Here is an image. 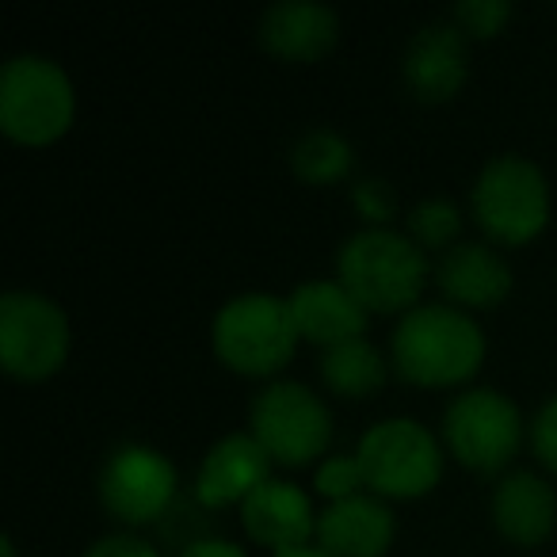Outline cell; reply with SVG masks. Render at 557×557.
I'll list each match as a JSON object with an SVG mask.
<instances>
[{"label":"cell","instance_id":"cell-27","mask_svg":"<svg viewBox=\"0 0 557 557\" xmlns=\"http://www.w3.org/2000/svg\"><path fill=\"white\" fill-rule=\"evenodd\" d=\"M172 557H248V549L233 539H222V534H202L195 542H184Z\"/></svg>","mask_w":557,"mask_h":557},{"label":"cell","instance_id":"cell-21","mask_svg":"<svg viewBox=\"0 0 557 557\" xmlns=\"http://www.w3.org/2000/svg\"><path fill=\"white\" fill-rule=\"evenodd\" d=\"M405 233L417 240L424 252H447L462 237V207L447 195H432L420 199L417 207L405 214Z\"/></svg>","mask_w":557,"mask_h":557},{"label":"cell","instance_id":"cell-3","mask_svg":"<svg viewBox=\"0 0 557 557\" xmlns=\"http://www.w3.org/2000/svg\"><path fill=\"white\" fill-rule=\"evenodd\" d=\"M295 318L290 302L271 290H245L218 306L210 321V348L218 363L237 379L275 382L298 356Z\"/></svg>","mask_w":557,"mask_h":557},{"label":"cell","instance_id":"cell-10","mask_svg":"<svg viewBox=\"0 0 557 557\" xmlns=\"http://www.w3.org/2000/svg\"><path fill=\"white\" fill-rule=\"evenodd\" d=\"M96 493L123 531H146L172 516L180 500V470L164 450L149 443H119L108 450L96 478Z\"/></svg>","mask_w":557,"mask_h":557},{"label":"cell","instance_id":"cell-15","mask_svg":"<svg viewBox=\"0 0 557 557\" xmlns=\"http://www.w3.org/2000/svg\"><path fill=\"white\" fill-rule=\"evenodd\" d=\"M263 54L283 65H313L341 42V12L318 0H283L260 12L256 24Z\"/></svg>","mask_w":557,"mask_h":557},{"label":"cell","instance_id":"cell-20","mask_svg":"<svg viewBox=\"0 0 557 557\" xmlns=\"http://www.w3.org/2000/svg\"><path fill=\"white\" fill-rule=\"evenodd\" d=\"M287 157L295 180H302L306 187L344 184L356 172V146L341 131H329V126H313V131L298 134Z\"/></svg>","mask_w":557,"mask_h":557},{"label":"cell","instance_id":"cell-23","mask_svg":"<svg viewBox=\"0 0 557 557\" xmlns=\"http://www.w3.org/2000/svg\"><path fill=\"white\" fill-rule=\"evenodd\" d=\"M516 9L508 0H458L450 9V24L466 35V39H496L504 27L511 24Z\"/></svg>","mask_w":557,"mask_h":557},{"label":"cell","instance_id":"cell-2","mask_svg":"<svg viewBox=\"0 0 557 557\" xmlns=\"http://www.w3.org/2000/svg\"><path fill=\"white\" fill-rule=\"evenodd\" d=\"M336 278L367 313L405 318L424 302L435 268H428V252L397 225H382V230L359 225L336 252Z\"/></svg>","mask_w":557,"mask_h":557},{"label":"cell","instance_id":"cell-24","mask_svg":"<svg viewBox=\"0 0 557 557\" xmlns=\"http://www.w3.org/2000/svg\"><path fill=\"white\" fill-rule=\"evenodd\" d=\"M351 210L359 214V222L382 230V225H394L397 218V191L386 176H356L351 180Z\"/></svg>","mask_w":557,"mask_h":557},{"label":"cell","instance_id":"cell-12","mask_svg":"<svg viewBox=\"0 0 557 557\" xmlns=\"http://www.w3.org/2000/svg\"><path fill=\"white\" fill-rule=\"evenodd\" d=\"M401 81L420 103H447L470 81V39L447 20L424 24L401 54Z\"/></svg>","mask_w":557,"mask_h":557},{"label":"cell","instance_id":"cell-13","mask_svg":"<svg viewBox=\"0 0 557 557\" xmlns=\"http://www.w3.org/2000/svg\"><path fill=\"white\" fill-rule=\"evenodd\" d=\"M435 287L443 302L458 306L466 313L500 310L516 290V275L504 252L488 240H458L455 248L440 256L435 263Z\"/></svg>","mask_w":557,"mask_h":557},{"label":"cell","instance_id":"cell-17","mask_svg":"<svg viewBox=\"0 0 557 557\" xmlns=\"http://www.w3.org/2000/svg\"><path fill=\"white\" fill-rule=\"evenodd\" d=\"M290 302V318H295V329L302 336V344H313V348L329 351L336 344H348L367 336V321L371 313L356 302L348 287L341 278H306L287 295Z\"/></svg>","mask_w":557,"mask_h":557},{"label":"cell","instance_id":"cell-8","mask_svg":"<svg viewBox=\"0 0 557 557\" xmlns=\"http://www.w3.org/2000/svg\"><path fill=\"white\" fill-rule=\"evenodd\" d=\"M440 440L447 455L470 473H508L527 443V420L504 389H458L443 409Z\"/></svg>","mask_w":557,"mask_h":557},{"label":"cell","instance_id":"cell-25","mask_svg":"<svg viewBox=\"0 0 557 557\" xmlns=\"http://www.w3.org/2000/svg\"><path fill=\"white\" fill-rule=\"evenodd\" d=\"M527 443H531L542 470L557 473V394H549L539 405V412L527 420Z\"/></svg>","mask_w":557,"mask_h":557},{"label":"cell","instance_id":"cell-9","mask_svg":"<svg viewBox=\"0 0 557 557\" xmlns=\"http://www.w3.org/2000/svg\"><path fill=\"white\" fill-rule=\"evenodd\" d=\"M73 351L70 313L42 290L0 295V367L16 382H47L65 371Z\"/></svg>","mask_w":557,"mask_h":557},{"label":"cell","instance_id":"cell-6","mask_svg":"<svg viewBox=\"0 0 557 557\" xmlns=\"http://www.w3.org/2000/svg\"><path fill=\"white\" fill-rule=\"evenodd\" d=\"M248 432L275 466L306 470L333 455L336 420L318 389L295 379H275L256 389L248 405Z\"/></svg>","mask_w":557,"mask_h":557},{"label":"cell","instance_id":"cell-29","mask_svg":"<svg viewBox=\"0 0 557 557\" xmlns=\"http://www.w3.org/2000/svg\"><path fill=\"white\" fill-rule=\"evenodd\" d=\"M0 557H20L16 539H9V534H4V539H0Z\"/></svg>","mask_w":557,"mask_h":557},{"label":"cell","instance_id":"cell-28","mask_svg":"<svg viewBox=\"0 0 557 557\" xmlns=\"http://www.w3.org/2000/svg\"><path fill=\"white\" fill-rule=\"evenodd\" d=\"M271 557H329V554H325V549H321V546H313V542H310V546L283 549V554H271Z\"/></svg>","mask_w":557,"mask_h":557},{"label":"cell","instance_id":"cell-19","mask_svg":"<svg viewBox=\"0 0 557 557\" xmlns=\"http://www.w3.org/2000/svg\"><path fill=\"white\" fill-rule=\"evenodd\" d=\"M318 371L333 397H341V401H367V397H374L386 386L394 363H389V356H382L379 344L359 336V341L336 344V348L321 351Z\"/></svg>","mask_w":557,"mask_h":557},{"label":"cell","instance_id":"cell-4","mask_svg":"<svg viewBox=\"0 0 557 557\" xmlns=\"http://www.w3.org/2000/svg\"><path fill=\"white\" fill-rule=\"evenodd\" d=\"M470 214L488 245L523 248L539 240L554 214V195L542 164L523 153L488 157L473 176Z\"/></svg>","mask_w":557,"mask_h":557},{"label":"cell","instance_id":"cell-26","mask_svg":"<svg viewBox=\"0 0 557 557\" xmlns=\"http://www.w3.org/2000/svg\"><path fill=\"white\" fill-rule=\"evenodd\" d=\"M81 557H161V549H157V542H149L138 531H115L96 539Z\"/></svg>","mask_w":557,"mask_h":557},{"label":"cell","instance_id":"cell-22","mask_svg":"<svg viewBox=\"0 0 557 557\" xmlns=\"http://www.w3.org/2000/svg\"><path fill=\"white\" fill-rule=\"evenodd\" d=\"M313 493H318L325 504H341V500H351V496H363L367 478H363V466H359L356 450H336V455H329L325 462L313 466Z\"/></svg>","mask_w":557,"mask_h":557},{"label":"cell","instance_id":"cell-7","mask_svg":"<svg viewBox=\"0 0 557 557\" xmlns=\"http://www.w3.org/2000/svg\"><path fill=\"white\" fill-rule=\"evenodd\" d=\"M356 458L363 466L367 493L382 500H420L435 493L447 470V447L417 417H382L359 435Z\"/></svg>","mask_w":557,"mask_h":557},{"label":"cell","instance_id":"cell-14","mask_svg":"<svg viewBox=\"0 0 557 557\" xmlns=\"http://www.w3.org/2000/svg\"><path fill=\"white\" fill-rule=\"evenodd\" d=\"M237 511H240V531H245V539L271 549V554L310 546V542L318 539L321 511L313 508V496L290 478L263 481Z\"/></svg>","mask_w":557,"mask_h":557},{"label":"cell","instance_id":"cell-16","mask_svg":"<svg viewBox=\"0 0 557 557\" xmlns=\"http://www.w3.org/2000/svg\"><path fill=\"white\" fill-rule=\"evenodd\" d=\"M488 519L511 546H542L557 531V488L534 470L500 473L488 493Z\"/></svg>","mask_w":557,"mask_h":557},{"label":"cell","instance_id":"cell-11","mask_svg":"<svg viewBox=\"0 0 557 557\" xmlns=\"http://www.w3.org/2000/svg\"><path fill=\"white\" fill-rule=\"evenodd\" d=\"M271 478H275L271 455L252 440L248 428H240V432L222 435L207 447V455L199 458V470H195L191 496L207 511L240 508Z\"/></svg>","mask_w":557,"mask_h":557},{"label":"cell","instance_id":"cell-18","mask_svg":"<svg viewBox=\"0 0 557 557\" xmlns=\"http://www.w3.org/2000/svg\"><path fill=\"white\" fill-rule=\"evenodd\" d=\"M397 542V516L389 500L374 493L325 504L318 519V539L329 557H386Z\"/></svg>","mask_w":557,"mask_h":557},{"label":"cell","instance_id":"cell-5","mask_svg":"<svg viewBox=\"0 0 557 557\" xmlns=\"http://www.w3.org/2000/svg\"><path fill=\"white\" fill-rule=\"evenodd\" d=\"M77 123V85L47 54H12L0 70V131L27 149L62 141Z\"/></svg>","mask_w":557,"mask_h":557},{"label":"cell","instance_id":"cell-1","mask_svg":"<svg viewBox=\"0 0 557 557\" xmlns=\"http://www.w3.org/2000/svg\"><path fill=\"white\" fill-rule=\"evenodd\" d=\"M485 356L488 336L481 321L447 302H420L389 333L394 374L420 389H470Z\"/></svg>","mask_w":557,"mask_h":557}]
</instances>
